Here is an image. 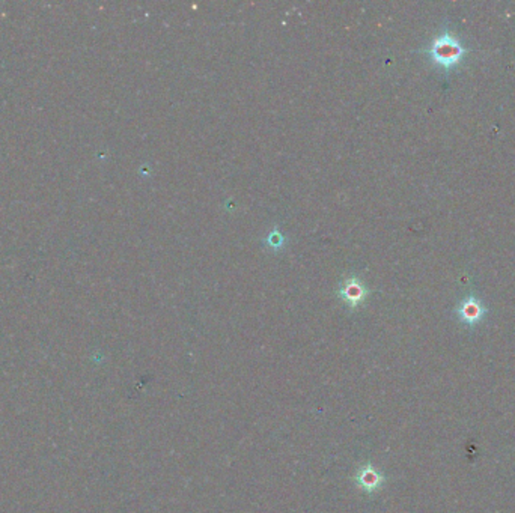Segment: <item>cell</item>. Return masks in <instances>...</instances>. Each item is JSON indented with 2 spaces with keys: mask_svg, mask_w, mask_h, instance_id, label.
<instances>
[{
  "mask_svg": "<svg viewBox=\"0 0 515 513\" xmlns=\"http://www.w3.org/2000/svg\"><path fill=\"white\" fill-rule=\"evenodd\" d=\"M464 53L466 50L461 46L459 41L448 32L436 38L433 46L429 48V55L433 60L445 68H452L457 65L461 58L464 56Z\"/></svg>",
  "mask_w": 515,
  "mask_h": 513,
  "instance_id": "obj_1",
  "label": "cell"
},
{
  "mask_svg": "<svg viewBox=\"0 0 515 513\" xmlns=\"http://www.w3.org/2000/svg\"><path fill=\"white\" fill-rule=\"evenodd\" d=\"M483 313H485V309H483L481 302L473 297L466 298L458 307V317L461 318L462 322L469 324V326H473V324L479 322L483 317Z\"/></svg>",
  "mask_w": 515,
  "mask_h": 513,
  "instance_id": "obj_3",
  "label": "cell"
},
{
  "mask_svg": "<svg viewBox=\"0 0 515 513\" xmlns=\"http://www.w3.org/2000/svg\"><path fill=\"white\" fill-rule=\"evenodd\" d=\"M354 481H356V485L362 488L363 491L375 492L383 486L384 476L377 468H374L371 464H366L362 468H359V471H357L354 476Z\"/></svg>",
  "mask_w": 515,
  "mask_h": 513,
  "instance_id": "obj_2",
  "label": "cell"
},
{
  "mask_svg": "<svg viewBox=\"0 0 515 513\" xmlns=\"http://www.w3.org/2000/svg\"><path fill=\"white\" fill-rule=\"evenodd\" d=\"M342 294H344V298H345L346 301H348L350 305L356 306L357 302H359V301L363 298V295H365V289H363V286L359 284V281L353 279V280H348V281H346L345 286H344Z\"/></svg>",
  "mask_w": 515,
  "mask_h": 513,
  "instance_id": "obj_4",
  "label": "cell"
}]
</instances>
